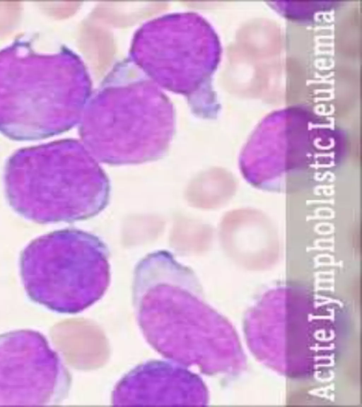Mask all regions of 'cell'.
I'll return each instance as SVG.
<instances>
[{"instance_id": "3", "label": "cell", "mask_w": 362, "mask_h": 407, "mask_svg": "<svg viewBox=\"0 0 362 407\" xmlns=\"http://www.w3.org/2000/svg\"><path fill=\"white\" fill-rule=\"evenodd\" d=\"M20 273L28 296L52 311L76 314L94 305L110 281L109 251L95 235L62 229L33 240Z\"/></svg>"}, {"instance_id": "5", "label": "cell", "mask_w": 362, "mask_h": 407, "mask_svg": "<svg viewBox=\"0 0 362 407\" xmlns=\"http://www.w3.org/2000/svg\"><path fill=\"white\" fill-rule=\"evenodd\" d=\"M111 396L115 406H195L205 401L199 377L168 359L134 367L118 381Z\"/></svg>"}, {"instance_id": "1", "label": "cell", "mask_w": 362, "mask_h": 407, "mask_svg": "<svg viewBox=\"0 0 362 407\" xmlns=\"http://www.w3.org/2000/svg\"><path fill=\"white\" fill-rule=\"evenodd\" d=\"M4 185L13 211L40 224L89 218L106 206L110 196L107 175L71 140L17 151L6 163Z\"/></svg>"}, {"instance_id": "2", "label": "cell", "mask_w": 362, "mask_h": 407, "mask_svg": "<svg viewBox=\"0 0 362 407\" xmlns=\"http://www.w3.org/2000/svg\"><path fill=\"white\" fill-rule=\"evenodd\" d=\"M193 272L159 250L136 266L132 300L139 329L165 359L206 368L209 338L204 307Z\"/></svg>"}, {"instance_id": "4", "label": "cell", "mask_w": 362, "mask_h": 407, "mask_svg": "<svg viewBox=\"0 0 362 407\" xmlns=\"http://www.w3.org/2000/svg\"><path fill=\"white\" fill-rule=\"evenodd\" d=\"M71 378L40 332L21 329L0 335V405H50L63 401Z\"/></svg>"}]
</instances>
